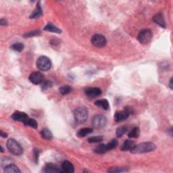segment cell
Returning <instances> with one entry per match:
<instances>
[{"label": "cell", "mask_w": 173, "mask_h": 173, "mask_svg": "<svg viewBox=\"0 0 173 173\" xmlns=\"http://www.w3.org/2000/svg\"><path fill=\"white\" fill-rule=\"evenodd\" d=\"M155 149V146L152 142H143L139 144L135 145L133 149L130 150L132 154H140L153 152Z\"/></svg>", "instance_id": "obj_1"}, {"label": "cell", "mask_w": 173, "mask_h": 173, "mask_svg": "<svg viewBox=\"0 0 173 173\" xmlns=\"http://www.w3.org/2000/svg\"><path fill=\"white\" fill-rule=\"evenodd\" d=\"M74 116H75V119L76 123L78 124H82L84 123L87 120L88 116H89V112H88V110L86 107H78L74 112Z\"/></svg>", "instance_id": "obj_2"}, {"label": "cell", "mask_w": 173, "mask_h": 173, "mask_svg": "<svg viewBox=\"0 0 173 173\" xmlns=\"http://www.w3.org/2000/svg\"><path fill=\"white\" fill-rule=\"evenodd\" d=\"M7 148L10 153L14 155H21L23 154L22 146L14 139H10L7 141Z\"/></svg>", "instance_id": "obj_3"}, {"label": "cell", "mask_w": 173, "mask_h": 173, "mask_svg": "<svg viewBox=\"0 0 173 173\" xmlns=\"http://www.w3.org/2000/svg\"><path fill=\"white\" fill-rule=\"evenodd\" d=\"M37 66L42 71H47L52 67V62L46 56H40L37 61Z\"/></svg>", "instance_id": "obj_4"}, {"label": "cell", "mask_w": 173, "mask_h": 173, "mask_svg": "<svg viewBox=\"0 0 173 173\" xmlns=\"http://www.w3.org/2000/svg\"><path fill=\"white\" fill-rule=\"evenodd\" d=\"M152 32L149 29H143L141 30L137 36V39L141 44H148L152 39Z\"/></svg>", "instance_id": "obj_5"}, {"label": "cell", "mask_w": 173, "mask_h": 173, "mask_svg": "<svg viewBox=\"0 0 173 173\" xmlns=\"http://www.w3.org/2000/svg\"><path fill=\"white\" fill-rule=\"evenodd\" d=\"M91 123L93 128L96 129H103L107 124V118L103 115H95L92 119Z\"/></svg>", "instance_id": "obj_6"}, {"label": "cell", "mask_w": 173, "mask_h": 173, "mask_svg": "<svg viewBox=\"0 0 173 173\" xmlns=\"http://www.w3.org/2000/svg\"><path fill=\"white\" fill-rule=\"evenodd\" d=\"M91 43L97 47H103L106 45L107 41L106 37L100 34H95L91 38Z\"/></svg>", "instance_id": "obj_7"}, {"label": "cell", "mask_w": 173, "mask_h": 173, "mask_svg": "<svg viewBox=\"0 0 173 173\" xmlns=\"http://www.w3.org/2000/svg\"><path fill=\"white\" fill-rule=\"evenodd\" d=\"M29 81L34 85H40L44 81V76L41 72H33L30 74Z\"/></svg>", "instance_id": "obj_8"}, {"label": "cell", "mask_w": 173, "mask_h": 173, "mask_svg": "<svg viewBox=\"0 0 173 173\" xmlns=\"http://www.w3.org/2000/svg\"><path fill=\"white\" fill-rule=\"evenodd\" d=\"M12 118L14 121L21 122V123L25 124V123L28 120V119L29 118V117L25 112L16 111L12 114Z\"/></svg>", "instance_id": "obj_9"}, {"label": "cell", "mask_w": 173, "mask_h": 173, "mask_svg": "<svg viewBox=\"0 0 173 173\" xmlns=\"http://www.w3.org/2000/svg\"><path fill=\"white\" fill-rule=\"evenodd\" d=\"M85 94L88 97L94 98L95 97H98L101 94V90L100 88L98 87H89L87 88L85 91Z\"/></svg>", "instance_id": "obj_10"}, {"label": "cell", "mask_w": 173, "mask_h": 173, "mask_svg": "<svg viewBox=\"0 0 173 173\" xmlns=\"http://www.w3.org/2000/svg\"><path fill=\"white\" fill-rule=\"evenodd\" d=\"M129 114L126 110H121V111H117L114 114V120L116 123H120L122 121L127 120L129 118Z\"/></svg>", "instance_id": "obj_11"}, {"label": "cell", "mask_w": 173, "mask_h": 173, "mask_svg": "<svg viewBox=\"0 0 173 173\" xmlns=\"http://www.w3.org/2000/svg\"><path fill=\"white\" fill-rule=\"evenodd\" d=\"M153 21H154L155 23L158 24L159 26H160L162 28L166 27L165 20H164L163 14L162 12H158L157 14H155L153 16Z\"/></svg>", "instance_id": "obj_12"}, {"label": "cell", "mask_w": 173, "mask_h": 173, "mask_svg": "<svg viewBox=\"0 0 173 173\" xmlns=\"http://www.w3.org/2000/svg\"><path fill=\"white\" fill-rule=\"evenodd\" d=\"M43 171L44 172H63L59 167L52 163H48L45 166L44 168L43 169Z\"/></svg>", "instance_id": "obj_13"}, {"label": "cell", "mask_w": 173, "mask_h": 173, "mask_svg": "<svg viewBox=\"0 0 173 173\" xmlns=\"http://www.w3.org/2000/svg\"><path fill=\"white\" fill-rule=\"evenodd\" d=\"M61 169L62 172L66 173H73L74 171H75L73 164L70 161L68 160H65L63 162L61 166Z\"/></svg>", "instance_id": "obj_14"}, {"label": "cell", "mask_w": 173, "mask_h": 173, "mask_svg": "<svg viewBox=\"0 0 173 173\" xmlns=\"http://www.w3.org/2000/svg\"><path fill=\"white\" fill-rule=\"evenodd\" d=\"M42 15H43V11H42V8L41 7V5L39 4L37 5L35 9L34 10L32 14L30 15V19L38 18H39V17H41Z\"/></svg>", "instance_id": "obj_15"}, {"label": "cell", "mask_w": 173, "mask_h": 173, "mask_svg": "<svg viewBox=\"0 0 173 173\" xmlns=\"http://www.w3.org/2000/svg\"><path fill=\"white\" fill-rule=\"evenodd\" d=\"M135 142L132 140H126L122 145L120 149L122 151H130L135 146Z\"/></svg>", "instance_id": "obj_16"}, {"label": "cell", "mask_w": 173, "mask_h": 173, "mask_svg": "<svg viewBox=\"0 0 173 173\" xmlns=\"http://www.w3.org/2000/svg\"><path fill=\"white\" fill-rule=\"evenodd\" d=\"M95 105L96 106L101 107L102 109L105 110H107L110 107L109 102L106 99H101V100H97L95 102Z\"/></svg>", "instance_id": "obj_17"}, {"label": "cell", "mask_w": 173, "mask_h": 173, "mask_svg": "<svg viewBox=\"0 0 173 173\" xmlns=\"http://www.w3.org/2000/svg\"><path fill=\"white\" fill-rule=\"evenodd\" d=\"M4 172L6 173H20L21 171H20L18 166L13 164H9L5 166L4 168Z\"/></svg>", "instance_id": "obj_18"}, {"label": "cell", "mask_w": 173, "mask_h": 173, "mask_svg": "<svg viewBox=\"0 0 173 173\" xmlns=\"http://www.w3.org/2000/svg\"><path fill=\"white\" fill-rule=\"evenodd\" d=\"M93 129L91 128H83L79 129L77 133H76V135L78 137H85L87 135L91 134V133H93Z\"/></svg>", "instance_id": "obj_19"}, {"label": "cell", "mask_w": 173, "mask_h": 173, "mask_svg": "<svg viewBox=\"0 0 173 173\" xmlns=\"http://www.w3.org/2000/svg\"><path fill=\"white\" fill-rule=\"evenodd\" d=\"M44 30L49 31V32H52L55 33H61L62 30L58 28L55 25H53L52 23H48L46 26L44 27Z\"/></svg>", "instance_id": "obj_20"}, {"label": "cell", "mask_w": 173, "mask_h": 173, "mask_svg": "<svg viewBox=\"0 0 173 173\" xmlns=\"http://www.w3.org/2000/svg\"><path fill=\"white\" fill-rule=\"evenodd\" d=\"M41 135L42 136V137L44 138L45 139L50 140V139H52L53 138L52 132H51L50 130L47 128H44L42 129L41 132Z\"/></svg>", "instance_id": "obj_21"}, {"label": "cell", "mask_w": 173, "mask_h": 173, "mask_svg": "<svg viewBox=\"0 0 173 173\" xmlns=\"http://www.w3.org/2000/svg\"><path fill=\"white\" fill-rule=\"evenodd\" d=\"M107 151V147H106V144H101L99 145L98 146H97L94 149V152L96 154H105Z\"/></svg>", "instance_id": "obj_22"}, {"label": "cell", "mask_w": 173, "mask_h": 173, "mask_svg": "<svg viewBox=\"0 0 173 173\" xmlns=\"http://www.w3.org/2000/svg\"><path fill=\"white\" fill-rule=\"evenodd\" d=\"M139 135H140V129H139V127H135V128H133L129 133L128 137L129 138L135 139V138L139 137Z\"/></svg>", "instance_id": "obj_23"}, {"label": "cell", "mask_w": 173, "mask_h": 173, "mask_svg": "<svg viewBox=\"0 0 173 173\" xmlns=\"http://www.w3.org/2000/svg\"><path fill=\"white\" fill-rule=\"evenodd\" d=\"M11 48L13 50L16 51V52H21L22 51H23L24 48V45L22 43H20V42H18V43H15L13 45H11Z\"/></svg>", "instance_id": "obj_24"}, {"label": "cell", "mask_w": 173, "mask_h": 173, "mask_svg": "<svg viewBox=\"0 0 173 173\" xmlns=\"http://www.w3.org/2000/svg\"><path fill=\"white\" fill-rule=\"evenodd\" d=\"M72 91V88L71 87H70L69 85H64L62 86L59 89V92L62 95H67Z\"/></svg>", "instance_id": "obj_25"}, {"label": "cell", "mask_w": 173, "mask_h": 173, "mask_svg": "<svg viewBox=\"0 0 173 173\" xmlns=\"http://www.w3.org/2000/svg\"><path fill=\"white\" fill-rule=\"evenodd\" d=\"M104 137L102 136H94V137H91L88 139V142L90 143H100L101 141H103Z\"/></svg>", "instance_id": "obj_26"}, {"label": "cell", "mask_w": 173, "mask_h": 173, "mask_svg": "<svg viewBox=\"0 0 173 173\" xmlns=\"http://www.w3.org/2000/svg\"><path fill=\"white\" fill-rule=\"evenodd\" d=\"M117 146H118V141L117 140L115 139H114L110 141L108 143L106 144V147H107V151L116 148V147H117Z\"/></svg>", "instance_id": "obj_27"}, {"label": "cell", "mask_w": 173, "mask_h": 173, "mask_svg": "<svg viewBox=\"0 0 173 173\" xmlns=\"http://www.w3.org/2000/svg\"><path fill=\"white\" fill-rule=\"evenodd\" d=\"M25 125L27 126H29L32 127L33 129H37V121L35 120V119H33V118H29L28 119V120L25 123Z\"/></svg>", "instance_id": "obj_28"}, {"label": "cell", "mask_w": 173, "mask_h": 173, "mask_svg": "<svg viewBox=\"0 0 173 173\" xmlns=\"http://www.w3.org/2000/svg\"><path fill=\"white\" fill-rule=\"evenodd\" d=\"M127 131V128L126 127H120L116 129V134L117 135V137H120L124 134H125Z\"/></svg>", "instance_id": "obj_29"}, {"label": "cell", "mask_w": 173, "mask_h": 173, "mask_svg": "<svg viewBox=\"0 0 173 173\" xmlns=\"http://www.w3.org/2000/svg\"><path fill=\"white\" fill-rule=\"evenodd\" d=\"M41 34V31L39 30H35L33 31H31V32L27 33L26 34H24L23 35L24 37L27 38V37H35V36H37Z\"/></svg>", "instance_id": "obj_30"}, {"label": "cell", "mask_w": 173, "mask_h": 173, "mask_svg": "<svg viewBox=\"0 0 173 173\" xmlns=\"http://www.w3.org/2000/svg\"><path fill=\"white\" fill-rule=\"evenodd\" d=\"M127 171H128L127 170L124 168H121V167H112V168L107 170L108 172H123Z\"/></svg>", "instance_id": "obj_31"}, {"label": "cell", "mask_w": 173, "mask_h": 173, "mask_svg": "<svg viewBox=\"0 0 173 173\" xmlns=\"http://www.w3.org/2000/svg\"><path fill=\"white\" fill-rule=\"evenodd\" d=\"M41 84H42L41 85L42 90H46L49 87H51L52 86V83H51V81H44Z\"/></svg>", "instance_id": "obj_32"}, {"label": "cell", "mask_w": 173, "mask_h": 173, "mask_svg": "<svg viewBox=\"0 0 173 173\" xmlns=\"http://www.w3.org/2000/svg\"><path fill=\"white\" fill-rule=\"evenodd\" d=\"M34 155H35V162L37 164L39 161V151L37 149H34Z\"/></svg>", "instance_id": "obj_33"}, {"label": "cell", "mask_w": 173, "mask_h": 173, "mask_svg": "<svg viewBox=\"0 0 173 173\" xmlns=\"http://www.w3.org/2000/svg\"><path fill=\"white\" fill-rule=\"evenodd\" d=\"M0 25L1 26H6L8 25V22L5 18H2L0 20Z\"/></svg>", "instance_id": "obj_34"}, {"label": "cell", "mask_w": 173, "mask_h": 173, "mask_svg": "<svg viewBox=\"0 0 173 173\" xmlns=\"http://www.w3.org/2000/svg\"><path fill=\"white\" fill-rule=\"evenodd\" d=\"M124 110H126V111L129 113V114H133V110L130 107H125V108L124 109Z\"/></svg>", "instance_id": "obj_35"}, {"label": "cell", "mask_w": 173, "mask_h": 173, "mask_svg": "<svg viewBox=\"0 0 173 173\" xmlns=\"http://www.w3.org/2000/svg\"><path fill=\"white\" fill-rule=\"evenodd\" d=\"M1 137H4V138H6L8 137L7 133H4V132H3V130H1Z\"/></svg>", "instance_id": "obj_36"}, {"label": "cell", "mask_w": 173, "mask_h": 173, "mask_svg": "<svg viewBox=\"0 0 173 173\" xmlns=\"http://www.w3.org/2000/svg\"><path fill=\"white\" fill-rule=\"evenodd\" d=\"M169 85H170V87L171 88V89H172V78H171V80H170Z\"/></svg>", "instance_id": "obj_37"}, {"label": "cell", "mask_w": 173, "mask_h": 173, "mask_svg": "<svg viewBox=\"0 0 173 173\" xmlns=\"http://www.w3.org/2000/svg\"><path fill=\"white\" fill-rule=\"evenodd\" d=\"M0 148H1V152H4V149H3V147H2V146H0Z\"/></svg>", "instance_id": "obj_38"}]
</instances>
